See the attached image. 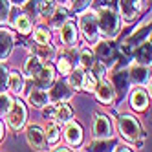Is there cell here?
I'll return each instance as SVG.
<instances>
[{
	"instance_id": "1",
	"label": "cell",
	"mask_w": 152,
	"mask_h": 152,
	"mask_svg": "<svg viewBox=\"0 0 152 152\" xmlns=\"http://www.w3.org/2000/svg\"><path fill=\"white\" fill-rule=\"evenodd\" d=\"M97 15V26L99 31L103 33L104 39H114L119 33V28H121V17L115 7H108V6H101L95 11Z\"/></svg>"
},
{
	"instance_id": "2",
	"label": "cell",
	"mask_w": 152,
	"mask_h": 152,
	"mask_svg": "<svg viewBox=\"0 0 152 152\" xmlns=\"http://www.w3.org/2000/svg\"><path fill=\"white\" fill-rule=\"evenodd\" d=\"M117 128H119V134L126 141H130V143L143 139V130H141L137 117H134V115H128V114L119 115L117 117Z\"/></svg>"
},
{
	"instance_id": "3",
	"label": "cell",
	"mask_w": 152,
	"mask_h": 152,
	"mask_svg": "<svg viewBox=\"0 0 152 152\" xmlns=\"http://www.w3.org/2000/svg\"><path fill=\"white\" fill-rule=\"evenodd\" d=\"M44 117L48 121H55V123H66L73 117V108L66 101H57L55 104H46L42 110Z\"/></svg>"
},
{
	"instance_id": "4",
	"label": "cell",
	"mask_w": 152,
	"mask_h": 152,
	"mask_svg": "<svg viewBox=\"0 0 152 152\" xmlns=\"http://www.w3.org/2000/svg\"><path fill=\"white\" fill-rule=\"evenodd\" d=\"M79 26H81V31L86 40L90 42H95L97 37H99V26H97V15L92 9H84L81 18H79Z\"/></svg>"
},
{
	"instance_id": "5",
	"label": "cell",
	"mask_w": 152,
	"mask_h": 152,
	"mask_svg": "<svg viewBox=\"0 0 152 152\" xmlns=\"http://www.w3.org/2000/svg\"><path fill=\"white\" fill-rule=\"evenodd\" d=\"M6 115H7V125L11 126L15 132L22 130V126L26 125V106L20 101H13Z\"/></svg>"
},
{
	"instance_id": "6",
	"label": "cell",
	"mask_w": 152,
	"mask_h": 152,
	"mask_svg": "<svg viewBox=\"0 0 152 152\" xmlns=\"http://www.w3.org/2000/svg\"><path fill=\"white\" fill-rule=\"evenodd\" d=\"M128 86H130V79H128V72L125 68H117L112 73V88L115 92V99L121 101L123 97L128 92Z\"/></svg>"
},
{
	"instance_id": "7",
	"label": "cell",
	"mask_w": 152,
	"mask_h": 152,
	"mask_svg": "<svg viewBox=\"0 0 152 152\" xmlns=\"http://www.w3.org/2000/svg\"><path fill=\"white\" fill-rule=\"evenodd\" d=\"M117 7H119V13H121L123 18L134 20V18H137V15L141 11H143L145 0H119Z\"/></svg>"
},
{
	"instance_id": "8",
	"label": "cell",
	"mask_w": 152,
	"mask_h": 152,
	"mask_svg": "<svg viewBox=\"0 0 152 152\" xmlns=\"http://www.w3.org/2000/svg\"><path fill=\"white\" fill-rule=\"evenodd\" d=\"M147 39H150V18H148V20H145V22H143V24H141V26L136 29V33L130 35V37L123 42L121 46H125L126 50L132 51L136 46H139L141 42L147 40Z\"/></svg>"
},
{
	"instance_id": "9",
	"label": "cell",
	"mask_w": 152,
	"mask_h": 152,
	"mask_svg": "<svg viewBox=\"0 0 152 152\" xmlns=\"http://www.w3.org/2000/svg\"><path fill=\"white\" fill-rule=\"evenodd\" d=\"M94 94H95L97 101H99L101 104H106L108 106V104H112L115 101V92L112 88V84L108 83V81H104V79L97 81V86H95Z\"/></svg>"
},
{
	"instance_id": "10",
	"label": "cell",
	"mask_w": 152,
	"mask_h": 152,
	"mask_svg": "<svg viewBox=\"0 0 152 152\" xmlns=\"http://www.w3.org/2000/svg\"><path fill=\"white\" fill-rule=\"evenodd\" d=\"M33 83L35 86H39V88H48V86L53 84V79H55V70H53L51 64H42V66L39 68V72L33 75Z\"/></svg>"
},
{
	"instance_id": "11",
	"label": "cell",
	"mask_w": 152,
	"mask_h": 152,
	"mask_svg": "<svg viewBox=\"0 0 152 152\" xmlns=\"http://www.w3.org/2000/svg\"><path fill=\"white\" fill-rule=\"evenodd\" d=\"M128 79L134 84H147V83H150V70H148V66L147 64L134 62L132 66L128 68Z\"/></svg>"
},
{
	"instance_id": "12",
	"label": "cell",
	"mask_w": 152,
	"mask_h": 152,
	"mask_svg": "<svg viewBox=\"0 0 152 152\" xmlns=\"http://www.w3.org/2000/svg\"><path fill=\"white\" fill-rule=\"evenodd\" d=\"M26 139H28V145L31 148H35V150H42V148L46 147L44 130H42L40 126H37V125L28 126V130H26Z\"/></svg>"
},
{
	"instance_id": "13",
	"label": "cell",
	"mask_w": 152,
	"mask_h": 152,
	"mask_svg": "<svg viewBox=\"0 0 152 152\" xmlns=\"http://www.w3.org/2000/svg\"><path fill=\"white\" fill-rule=\"evenodd\" d=\"M148 103H150V95L145 88L137 86V88L132 90V94H130V106H132V110L143 112V110H147Z\"/></svg>"
},
{
	"instance_id": "14",
	"label": "cell",
	"mask_w": 152,
	"mask_h": 152,
	"mask_svg": "<svg viewBox=\"0 0 152 152\" xmlns=\"http://www.w3.org/2000/svg\"><path fill=\"white\" fill-rule=\"evenodd\" d=\"M64 139L68 141V145L77 147L83 141V126L77 121H66V126H64Z\"/></svg>"
},
{
	"instance_id": "15",
	"label": "cell",
	"mask_w": 152,
	"mask_h": 152,
	"mask_svg": "<svg viewBox=\"0 0 152 152\" xmlns=\"http://www.w3.org/2000/svg\"><path fill=\"white\" fill-rule=\"evenodd\" d=\"M59 29H61V40H62L64 46H73V44H77L79 33H77V26H75L73 20L68 18Z\"/></svg>"
},
{
	"instance_id": "16",
	"label": "cell",
	"mask_w": 152,
	"mask_h": 152,
	"mask_svg": "<svg viewBox=\"0 0 152 152\" xmlns=\"http://www.w3.org/2000/svg\"><path fill=\"white\" fill-rule=\"evenodd\" d=\"M94 136L95 137H110L112 136V123L110 117L97 114L94 119Z\"/></svg>"
},
{
	"instance_id": "17",
	"label": "cell",
	"mask_w": 152,
	"mask_h": 152,
	"mask_svg": "<svg viewBox=\"0 0 152 152\" xmlns=\"http://www.w3.org/2000/svg\"><path fill=\"white\" fill-rule=\"evenodd\" d=\"M73 95V90H70V84L66 83H55L53 88L48 94V99L51 103H57V101H68L70 97Z\"/></svg>"
},
{
	"instance_id": "18",
	"label": "cell",
	"mask_w": 152,
	"mask_h": 152,
	"mask_svg": "<svg viewBox=\"0 0 152 152\" xmlns=\"http://www.w3.org/2000/svg\"><path fill=\"white\" fill-rule=\"evenodd\" d=\"M15 44V35L7 29H0V61H6Z\"/></svg>"
},
{
	"instance_id": "19",
	"label": "cell",
	"mask_w": 152,
	"mask_h": 152,
	"mask_svg": "<svg viewBox=\"0 0 152 152\" xmlns=\"http://www.w3.org/2000/svg\"><path fill=\"white\" fill-rule=\"evenodd\" d=\"M28 103L33 106V108H44L50 99H48V94L44 92V88H39V86H33L31 92L28 94Z\"/></svg>"
},
{
	"instance_id": "20",
	"label": "cell",
	"mask_w": 152,
	"mask_h": 152,
	"mask_svg": "<svg viewBox=\"0 0 152 152\" xmlns=\"http://www.w3.org/2000/svg\"><path fill=\"white\" fill-rule=\"evenodd\" d=\"M7 90L11 92L13 95H20L24 90V75L20 73L18 70L9 72L7 75Z\"/></svg>"
},
{
	"instance_id": "21",
	"label": "cell",
	"mask_w": 152,
	"mask_h": 152,
	"mask_svg": "<svg viewBox=\"0 0 152 152\" xmlns=\"http://www.w3.org/2000/svg\"><path fill=\"white\" fill-rule=\"evenodd\" d=\"M132 55L136 57V62L150 66V39L143 40L139 46H136V48L132 50Z\"/></svg>"
},
{
	"instance_id": "22",
	"label": "cell",
	"mask_w": 152,
	"mask_h": 152,
	"mask_svg": "<svg viewBox=\"0 0 152 152\" xmlns=\"http://www.w3.org/2000/svg\"><path fill=\"white\" fill-rule=\"evenodd\" d=\"M115 147V139L110 137H95V141L88 143L84 147V150H114Z\"/></svg>"
},
{
	"instance_id": "23",
	"label": "cell",
	"mask_w": 152,
	"mask_h": 152,
	"mask_svg": "<svg viewBox=\"0 0 152 152\" xmlns=\"http://www.w3.org/2000/svg\"><path fill=\"white\" fill-rule=\"evenodd\" d=\"M13 28L20 35H29L31 33V18L26 13H17L15 20H13Z\"/></svg>"
},
{
	"instance_id": "24",
	"label": "cell",
	"mask_w": 152,
	"mask_h": 152,
	"mask_svg": "<svg viewBox=\"0 0 152 152\" xmlns=\"http://www.w3.org/2000/svg\"><path fill=\"white\" fill-rule=\"evenodd\" d=\"M84 68H73L68 73V84L70 88L73 90H83V84H84Z\"/></svg>"
},
{
	"instance_id": "25",
	"label": "cell",
	"mask_w": 152,
	"mask_h": 152,
	"mask_svg": "<svg viewBox=\"0 0 152 152\" xmlns=\"http://www.w3.org/2000/svg\"><path fill=\"white\" fill-rule=\"evenodd\" d=\"M44 137H46V143L48 145H57V141L61 139V126H59V123L50 121L48 126H46Z\"/></svg>"
},
{
	"instance_id": "26",
	"label": "cell",
	"mask_w": 152,
	"mask_h": 152,
	"mask_svg": "<svg viewBox=\"0 0 152 152\" xmlns=\"http://www.w3.org/2000/svg\"><path fill=\"white\" fill-rule=\"evenodd\" d=\"M55 9H57V2H55V0H39V7H37L39 17L50 18Z\"/></svg>"
},
{
	"instance_id": "27",
	"label": "cell",
	"mask_w": 152,
	"mask_h": 152,
	"mask_svg": "<svg viewBox=\"0 0 152 152\" xmlns=\"http://www.w3.org/2000/svg\"><path fill=\"white\" fill-rule=\"evenodd\" d=\"M35 51H37V57L40 61H53L55 59V48L50 46V44H39L35 48Z\"/></svg>"
},
{
	"instance_id": "28",
	"label": "cell",
	"mask_w": 152,
	"mask_h": 152,
	"mask_svg": "<svg viewBox=\"0 0 152 152\" xmlns=\"http://www.w3.org/2000/svg\"><path fill=\"white\" fill-rule=\"evenodd\" d=\"M40 66H42V61H40L37 55L28 57V59H26V64H24V72H26L28 77H33V75L39 72V68H40Z\"/></svg>"
},
{
	"instance_id": "29",
	"label": "cell",
	"mask_w": 152,
	"mask_h": 152,
	"mask_svg": "<svg viewBox=\"0 0 152 152\" xmlns=\"http://www.w3.org/2000/svg\"><path fill=\"white\" fill-rule=\"evenodd\" d=\"M68 20V15H66V11H64L62 7H59V9H55L53 11V15L50 17V24H51V28H55V29H59L64 22Z\"/></svg>"
},
{
	"instance_id": "30",
	"label": "cell",
	"mask_w": 152,
	"mask_h": 152,
	"mask_svg": "<svg viewBox=\"0 0 152 152\" xmlns=\"http://www.w3.org/2000/svg\"><path fill=\"white\" fill-rule=\"evenodd\" d=\"M33 40L37 42V44H50V40H51L50 29L44 28V26H39V28L33 31Z\"/></svg>"
},
{
	"instance_id": "31",
	"label": "cell",
	"mask_w": 152,
	"mask_h": 152,
	"mask_svg": "<svg viewBox=\"0 0 152 152\" xmlns=\"http://www.w3.org/2000/svg\"><path fill=\"white\" fill-rule=\"evenodd\" d=\"M57 70H59L61 75H68V73L73 70V62H72V59L66 57V55L62 53V55L57 59Z\"/></svg>"
},
{
	"instance_id": "32",
	"label": "cell",
	"mask_w": 152,
	"mask_h": 152,
	"mask_svg": "<svg viewBox=\"0 0 152 152\" xmlns=\"http://www.w3.org/2000/svg\"><path fill=\"white\" fill-rule=\"evenodd\" d=\"M79 61H81V64L84 68H90L94 64V61H95V53L92 50H88V48H84V50L79 51Z\"/></svg>"
},
{
	"instance_id": "33",
	"label": "cell",
	"mask_w": 152,
	"mask_h": 152,
	"mask_svg": "<svg viewBox=\"0 0 152 152\" xmlns=\"http://www.w3.org/2000/svg\"><path fill=\"white\" fill-rule=\"evenodd\" d=\"M97 81H99V79H97L92 72H86V73H84V84H83V90H84V92H94V90H95V86H97Z\"/></svg>"
},
{
	"instance_id": "34",
	"label": "cell",
	"mask_w": 152,
	"mask_h": 152,
	"mask_svg": "<svg viewBox=\"0 0 152 152\" xmlns=\"http://www.w3.org/2000/svg\"><path fill=\"white\" fill-rule=\"evenodd\" d=\"M9 11H11V4H9V0H0V26L7 22Z\"/></svg>"
},
{
	"instance_id": "35",
	"label": "cell",
	"mask_w": 152,
	"mask_h": 152,
	"mask_svg": "<svg viewBox=\"0 0 152 152\" xmlns=\"http://www.w3.org/2000/svg\"><path fill=\"white\" fill-rule=\"evenodd\" d=\"M11 103H13L11 97H9L6 92H0V114L6 115L7 110H9V106H11Z\"/></svg>"
},
{
	"instance_id": "36",
	"label": "cell",
	"mask_w": 152,
	"mask_h": 152,
	"mask_svg": "<svg viewBox=\"0 0 152 152\" xmlns=\"http://www.w3.org/2000/svg\"><path fill=\"white\" fill-rule=\"evenodd\" d=\"M7 75H9V70L6 68L4 62H0V92L7 90Z\"/></svg>"
},
{
	"instance_id": "37",
	"label": "cell",
	"mask_w": 152,
	"mask_h": 152,
	"mask_svg": "<svg viewBox=\"0 0 152 152\" xmlns=\"http://www.w3.org/2000/svg\"><path fill=\"white\" fill-rule=\"evenodd\" d=\"M24 9L28 11V17H39V11H37V7H39V0H26V2L22 4Z\"/></svg>"
},
{
	"instance_id": "38",
	"label": "cell",
	"mask_w": 152,
	"mask_h": 152,
	"mask_svg": "<svg viewBox=\"0 0 152 152\" xmlns=\"http://www.w3.org/2000/svg\"><path fill=\"white\" fill-rule=\"evenodd\" d=\"M92 4V0H73V9L75 11H84Z\"/></svg>"
},
{
	"instance_id": "39",
	"label": "cell",
	"mask_w": 152,
	"mask_h": 152,
	"mask_svg": "<svg viewBox=\"0 0 152 152\" xmlns=\"http://www.w3.org/2000/svg\"><path fill=\"white\" fill-rule=\"evenodd\" d=\"M114 150H121V152H125V150H132V147H130V145H115Z\"/></svg>"
},
{
	"instance_id": "40",
	"label": "cell",
	"mask_w": 152,
	"mask_h": 152,
	"mask_svg": "<svg viewBox=\"0 0 152 152\" xmlns=\"http://www.w3.org/2000/svg\"><path fill=\"white\" fill-rule=\"evenodd\" d=\"M4 136H6V126H4V121L0 119V141L4 139Z\"/></svg>"
},
{
	"instance_id": "41",
	"label": "cell",
	"mask_w": 152,
	"mask_h": 152,
	"mask_svg": "<svg viewBox=\"0 0 152 152\" xmlns=\"http://www.w3.org/2000/svg\"><path fill=\"white\" fill-rule=\"evenodd\" d=\"M55 2H57V4H61V6L64 7V6H70V2H72V0H55Z\"/></svg>"
},
{
	"instance_id": "42",
	"label": "cell",
	"mask_w": 152,
	"mask_h": 152,
	"mask_svg": "<svg viewBox=\"0 0 152 152\" xmlns=\"http://www.w3.org/2000/svg\"><path fill=\"white\" fill-rule=\"evenodd\" d=\"M9 2H11V4H15V6H22V4L26 2V0H9Z\"/></svg>"
},
{
	"instance_id": "43",
	"label": "cell",
	"mask_w": 152,
	"mask_h": 152,
	"mask_svg": "<svg viewBox=\"0 0 152 152\" xmlns=\"http://www.w3.org/2000/svg\"><path fill=\"white\" fill-rule=\"evenodd\" d=\"M51 150H62V152H66V150H70L68 147H57V148H51Z\"/></svg>"
}]
</instances>
